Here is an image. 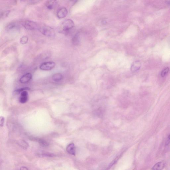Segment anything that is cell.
<instances>
[{
  "label": "cell",
  "mask_w": 170,
  "mask_h": 170,
  "mask_svg": "<svg viewBox=\"0 0 170 170\" xmlns=\"http://www.w3.org/2000/svg\"><path fill=\"white\" fill-rule=\"evenodd\" d=\"M73 21L71 19H67L63 22L61 24V29L64 32H69L74 27Z\"/></svg>",
  "instance_id": "cell-2"
},
{
  "label": "cell",
  "mask_w": 170,
  "mask_h": 170,
  "mask_svg": "<svg viewBox=\"0 0 170 170\" xmlns=\"http://www.w3.org/2000/svg\"><path fill=\"white\" fill-rule=\"evenodd\" d=\"M169 71V67H167L164 69L161 72V76L162 77H164L166 76L167 74L168 73Z\"/></svg>",
  "instance_id": "cell-17"
},
{
  "label": "cell",
  "mask_w": 170,
  "mask_h": 170,
  "mask_svg": "<svg viewBox=\"0 0 170 170\" xmlns=\"http://www.w3.org/2000/svg\"><path fill=\"white\" fill-rule=\"evenodd\" d=\"M28 94L27 92L24 91L21 93L19 99V101L21 103H26L28 100Z\"/></svg>",
  "instance_id": "cell-7"
},
{
  "label": "cell",
  "mask_w": 170,
  "mask_h": 170,
  "mask_svg": "<svg viewBox=\"0 0 170 170\" xmlns=\"http://www.w3.org/2000/svg\"><path fill=\"white\" fill-rule=\"evenodd\" d=\"M5 119L3 116L1 117V121H0V125L1 127H3L4 122Z\"/></svg>",
  "instance_id": "cell-19"
},
{
  "label": "cell",
  "mask_w": 170,
  "mask_h": 170,
  "mask_svg": "<svg viewBox=\"0 0 170 170\" xmlns=\"http://www.w3.org/2000/svg\"><path fill=\"white\" fill-rule=\"evenodd\" d=\"M66 150L69 154L74 155H76V148L74 144L71 143L67 146Z\"/></svg>",
  "instance_id": "cell-9"
},
{
  "label": "cell",
  "mask_w": 170,
  "mask_h": 170,
  "mask_svg": "<svg viewBox=\"0 0 170 170\" xmlns=\"http://www.w3.org/2000/svg\"><path fill=\"white\" fill-rule=\"evenodd\" d=\"M20 170H28L26 167H21Z\"/></svg>",
  "instance_id": "cell-21"
},
{
  "label": "cell",
  "mask_w": 170,
  "mask_h": 170,
  "mask_svg": "<svg viewBox=\"0 0 170 170\" xmlns=\"http://www.w3.org/2000/svg\"><path fill=\"white\" fill-rule=\"evenodd\" d=\"M28 38L27 36H23L20 38V43L22 45H24L28 43Z\"/></svg>",
  "instance_id": "cell-14"
},
{
  "label": "cell",
  "mask_w": 170,
  "mask_h": 170,
  "mask_svg": "<svg viewBox=\"0 0 170 170\" xmlns=\"http://www.w3.org/2000/svg\"><path fill=\"white\" fill-rule=\"evenodd\" d=\"M67 13H68V11L67 8L65 7H62L58 10L57 15L58 18L62 19L66 17Z\"/></svg>",
  "instance_id": "cell-5"
},
{
  "label": "cell",
  "mask_w": 170,
  "mask_h": 170,
  "mask_svg": "<svg viewBox=\"0 0 170 170\" xmlns=\"http://www.w3.org/2000/svg\"><path fill=\"white\" fill-rule=\"evenodd\" d=\"M141 66V64L140 62L136 61L133 63L131 67V71L133 72L138 71L140 69Z\"/></svg>",
  "instance_id": "cell-8"
},
{
  "label": "cell",
  "mask_w": 170,
  "mask_h": 170,
  "mask_svg": "<svg viewBox=\"0 0 170 170\" xmlns=\"http://www.w3.org/2000/svg\"><path fill=\"white\" fill-rule=\"evenodd\" d=\"M57 2L55 1H46V6L49 10H52L54 9L56 6Z\"/></svg>",
  "instance_id": "cell-11"
},
{
  "label": "cell",
  "mask_w": 170,
  "mask_h": 170,
  "mask_svg": "<svg viewBox=\"0 0 170 170\" xmlns=\"http://www.w3.org/2000/svg\"><path fill=\"white\" fill-rule=\"evenodd\" d=\"M19 26L17 23L15 22H11L9 23L6 26V29L8 31H13L19 28Z\"/></svg>",
  "instance_id": "cell-10"
},
{
  "label": "cell",
  "mask_w": 170,
  "mask_h": 170,
  "mask_svg": "<svg viewBox=\"0 0 170 170\" xmlns=\"http://www.w3.org/2000/svg\"><path fill=\"white\" fill-rule=\"evenodd\" d=\"M164 164L163 162H159L153 166L152 169V170H162L164 167Z\"/></svg>",
  "instance_id": "cell-12"
},
{
  "label": "cell",
  "mask_w": 170,
  "mask_h": 170,
  "mask_svg": "<svg viewBox=\"0 0 170 170\" xmlns=\"http://www.w3.org/2000/svg\"><path fill=\"white\" fill-rule=\"evenodd\" d=\"M53 80L55 81L58 82L62 80L63 78V76L61 74L56 73L53 74L52 76Z\"/></svg>",
  "instance_id": "cell-13"
},
{
  "label": "cell",
  "mask_w": 170,
  "mask_h": 170,
  "mask_svg": "<svg viewBox=\"0 0 170 170\" xmlns=\"http://www.w3.org/2000/svg\"><path fill=\"white\" fill-rule=\"evenodd\" d=\"M38 142L40 145L43 146H49V143L43 139H39L38 140Z\"/></svg>",
  "instance_id": "cell-16"
},
{
  "label": "cell",
  "mask_w": 170,
  "mask_h": 170,
  "mask_svg": "<svg viewBox=\"0 0 170 170\" xmlns=\"http://www.w3.org/2000/svg\"><path fill=\"white\" fill-rule=\"evenodd\" d=\"M42 155L43 157H54L55 155L53 154H52V153H44Z\"/></svg>",
  "instance_id": "cell-18"
},
{
  "label": "cell",
  "mask_w": 170,
  "mask_h": 170,
  "mask_svg": "<svg viewBox=\"0 0 170 170\" xmlns=\"http://www.w3.org/2000/svg\"><path fill=\"white\" fill-rule=\"evenodd\" d=\"M30 89V88L28 87L23 88L15 90V91L14 92V93L15 94H19L20 93H21H21H22L23 91H24L29 90Z\"/></svg>",
  "instance_id": "cell-15"
},
{
  "label": "cell",
  "mask_w": 170,
  "mask_h": 170,
  "mask_svg": "<svg viewBox=\"0 0 170 170\" xmlns=\"http://www.w3.org/2000/svg\"><path fill=\"white\" fill-rule=\"evenodd\" d=\"M32 78V74L30 73H27L21 77L20 81L22 83H26L31 80Z\"/></svg>",
  "instance_id": "cell-6"
},
{
  "label": "cell",
  "mask_w": 170,
  "mask_h": 170,
  "mask_svg": "<svg viewBox=\"0 0 170 170\" xmlns=\"http://www.w3.org/2000/svg\"><path fill=\"white\" fill-rule=\"evenodd\" d=\"M38 30L42 34L46 37H53L55 36L54 30L48 25H43L41 27H39Z\"/></svg>",
  "instance_id": "cell-1"
},
{
  "label": "cell",
  "mask_w": 170,
  "mask_h": 170,
  "mask_svg": "<svg viewBox=\"0 0 170 170\" xmlns=\"http://www.w3.org/2000/svg\"><path fill=\"white\" fill-rule=\"evenodd\" d=\"M56 66L55 63L53 62H45L42 63L40 69L42 70L48 71L51 70L54 68Z\"/></svg>",
  "instance_id": "cell-4"
},
{
  "label": "cell",
  "mask_w": 170,
  "mask_h": 170,
  "mask_svg": "<svg viewBox=\"0 0 170 170\" xmlns=\"http://www.w3.org/2000/svg\"><path fill=\"white\" fill-rule=\"evenodd\" d=\"M22 25L27 30H33L39 29V26L37 23L33 21L26 20L22 23Z\"/></svg>",
  "instance_id": "cell-3"
},
{
  "label": "cell",
  "mask_w": 170,
  "mask_h": 170,
  "mask_svg": "<svg viewBox=\"0 0 170 170\" xmlns=\"http://www.w3.org/2000/svg\"><path fill=\"white\" fill-rule=\"evenodd\" d=\"M170 143V134L167 138V140L166 142V145H168Z\"/></svg>",
  "instance_id": "cell-20"
},
{
  "label": "cell",
  "mask_w": 170,
  "mask_h": 170,
  "mask_svg": "<svg viewBox=\"0 0 170 170\" xmlns=\"http://www.w3.org/2000/svg\"><path fill=\"white\" fill-rule=\"evenodd\" d=\"M166 3L167 4H170V1H166Z\"/></svg>",
  "instance_id": "cell-22"
}]
</instances>
